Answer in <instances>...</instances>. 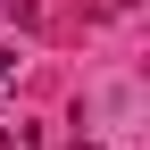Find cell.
Returning <instances> with one entry per match:
<instances>
[{"label":"cell","mask_w":150,"mask_h":150,"mask_svg":"<svg viewBox=\"0 0 150 150\" xmlns=\"http://www.w3.org/2000/svg\"><path fill=\"white\" fill-rule=\"evenodd\" d=\"M0 83H17V50L8 42H0Z\"/></svg>","instance_id":"obj_1"},{"label":"cell","mask_w":150,"mask_h":150,"mask_svg":"<svg viewBox=\"0 0 150 150\" xmlns=\"http://www.w3.org/2000/svg\"><path fill=\"white\" fill-rule=\"evenodd\" d=\"M0 150H17V134H0Z\"/></svg>","instance_id":"obj_2"}]
</instances>
